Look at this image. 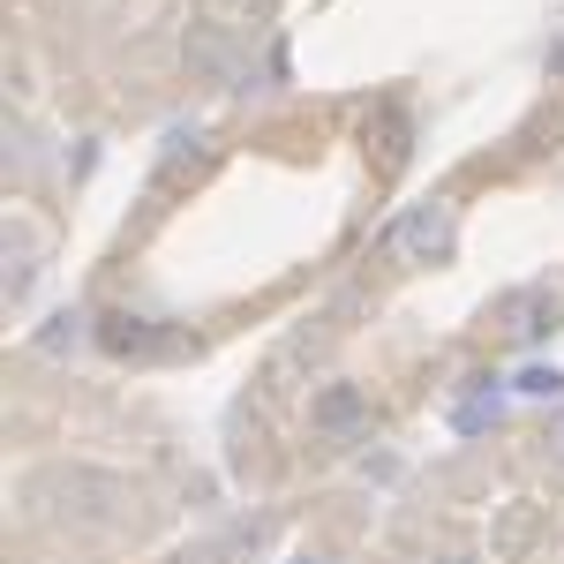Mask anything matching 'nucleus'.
I'll return each mask as SVG.
<instances>
[{"label":"nucleus","instance_id":"obj_1","mask_svg":"<svg viewBox=\"0 0 564 564\" xmlns=\"http://www.w3.org/2000/svg\"><path fill=\"white\" fill-rule=\"evenodd\" d=\"M23 497H31V505H39V497H61V505H45V520H61V527H106V520H121L129 481L98 475V467H39Z\"/></svg>","mask_w":564,"mask_h":564},{"label":"nucleus","instance_id":"obj_2","mask_svg":"<svg viewBox=\"0 0 564 564\" xmlns=\"http://www.w3.org/2000/svg\"><path fill=\"white\" fill-rule=\"evenodd\" d=\"M384 249L399 263H444L452 249H459V212H452L444 196H430V204H414V212L384 234Z\"/></svg>","mask_w":564,"mask_h":564},{"label":"nucleus","instance_id":"obj_3","mask_svg":"<svg viewBox=\"0 0 564 564\" xmlns=\"http://www.w3.org/2000/svg\"><path fill=\"white\" fill-rule=\"evenodd\" d=\"M241 45L249 39H234V31H218V23H188V45H181V53H188L196 76H218V84L234 90V76H241Z\"/></svg>","mask_w":564,"mask_h":564},{"label":"nucleus","instance_id":"obj_4","mask_svg":"<svg viewBox=\"0 0 564 564\" xmlns=\"http://www.w3.org/2000/svg\"><path fill=\"white\" fill-rule=\"evenodd\" d=\"M308 422L324 436H354L361 422H369V391L361 384H324L316 399H308Z\"/></svg>","mask_w":564,"mask_h":564},{"label":"nucleus","instance_id":"obj_5","mask_svg":"<svg viewBox=\"0 0 564 564\" xmlns=\"http://www.w3.org/2000/svg\"><path fill=\"white\" fill-rule=\"evenodd\" d=\"M564 302L550 294V286H527V294H512L505 302V324H512V339H542V332H557Z\"/></svg>","mask_w":564,"mask_h":564},{"label":"nucleus","instance_id":"obj_6","mask_svg":"<svg viewBox=\"0 0 564 564\" xmlns=\"http://www.w3.org/2000/svg\"><path fill=\"white\" fill-rule=\"evenodd\" d=\"M534 542H542V512H534V505H512V512L497 520V534H489V557L512 564V557H527Z\"/></svg>","mask_w":564,"mask_h":564},{"label":"nucleus","instance_id":"obj_7","mask_svg":"<svg viewBox=\"0 0 564 564\" xmlns=\"http://www.w3.org/2000/svg\"><path fill=\"white\" fill-rule=\"evenodd\" d=\"M31 286H39V234L15 218L8 226V302H31Z\"/></svg>","mask_w":564,"mask_h":564},{"label":"nucleus","instance_id":"obj_8","mask_svg":"<svg viewBox=\"0 0 564 564\" xmlns=\"http://www.w3.org/2000/svg\"><path fill=\"white\" fill-rule=\"evenodd\" d=\"M98 347L129 361V354H151V347H159V332H151L143 316H129V308H113V316H98Z\"/></svg>","mask_w":564,"mask_h":564},{"label":"nucleus","instance_id":"obj_9","mask_svg":"<svg viewBox=\"0 0 564 564\" xmlns=\"http://www.w3.org/2000/svg\"><path fill=\"white\" fill-rule=\"evenodd\" d=\"M263 15V0H204V23H218V31H234V39H249Z\"/></svg>","mask_w":564,"mask_h":564},{"label":"nucleus","instance_id":"obj_10","mask_svg":"<svg viewBox=\"0 0 564 564\" xmlns=\"http://www.w3.org/2000/svg\"><path fill=\"white\" fill-rule=\"evenodd\" d=\"M76 339H84V316H53V324L39 332V354H68Z\"/></svg>","mask_w":564,"mask_h":564},{"label":"nucleus","instance_id":"obj_11","mask_svg":"<svg viewBox=\"0 0 564 564\" xmlns=\"http://www.w3.org/2000/svg\"><path fill=\"white\" fill-rule=\"evenodd\" d=\"M520 391H527V399H557V391H564V377H557V369H527V377H520Z\"/></svg>","mask_w":564,"mask_h":564},{"label":"nucleus","instance_id":"obj_12","mask_svg":"<svg viewBox=\"0 0 564 564\" xmlns=\"http://www.w3.org/2000/svg\"><path fill=\"white\" fill-rule=\"evenodd\" d=\"M542 459H550V467L564 475V406L550 414V430H542Z\"/></svg>","mask_w":564,"mask_h":564},{"label":"nucleus","instance_id":"obj_13","mask_svg":"<svg viewBox=\"0 0 564 564\" xmlns=\"http://www.w3.org/2000/svg\"><path fill=\"white\" fill-rule=\"evenodd\" d=\"M430 564H475V557H430Z\"/></svg>","mask_w":564,"mask_h":564},{"label":"nucleus","instance_id":"obj_14","mask_svg":"<svg viewBox=\"0 0 564 564\" xmlns=\"http://www.w3.org/2000/svg\"><path fill=\"white\" fill-rule=\"evenodd\" d=\"M294 564H324V557H294Z\"/></svg>","mask_w":564,"mask_h":564}]
</instances>
